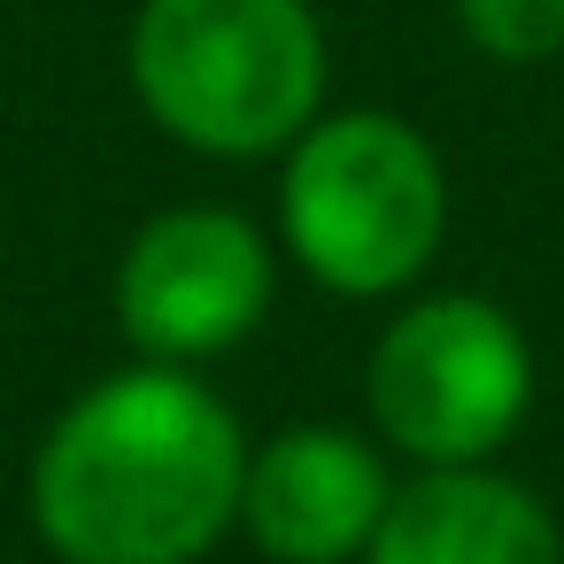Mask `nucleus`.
<instances>
[{
	"instance_id": "obj_1",
	"label": "nucleus",
	"mask_w": 564,
	"mask_h": 564,
	"mask_svg": "<svg viewBox=\"0 0 564 564\" xmlns=\"http://www.w3.org/2000/svg\"><path fill=\"white\" fill-rule=\"evenodd\" d=\"M248 425L186 364H124L32 448L24 510L55 564H202L240 533Z\"/></svg>"
},
{
	"instance_id": "obj_2",
	"label": "nucleus",
	"mask_w": 564,
	"mask_h": 564,
	"mask_svg": "<svg viewBox=\"0 0 564 564\" xmlns=\"http://www.w3.org/2000/svg\"><path fill=\"white\" fill-rule=\"evenodd\" d=\"M124 78L171 148L271 163L325 117L333 47L310 0H140Z\"/></svg>"
},
{
	"instance_id": "obj_3",
	"label": "nucleus",
	"mask_w": 564,
	"mask_h": 564,
	"mask_svg": "<svg viewBox=\"0 0 564 564\" xmlns=\"http://www.w3.org/2000/svg\"><path fill=\"white\" fill-rule=\"evenodd\" d=\"M448 240V163L402 109H325L279 155V248L340 302L410 294Z\"/></svg>"
},
{
	"instance_id": "obj_4",
	"label": "nucleus",
	"mask_w": 564,
	"mask_h": 564,
	"mask_svg": "<svg viewBox=\"0 0 564 564\" xmlns=\"http://www.w3.org/2000/svg\"><path fill=\"white\" fill-rule=\"evenodd\" d=\"M364 410L410 471L495 464L533 410V340L471 286L410 294L364 356Z\"/></svg>"
},
{
	"instance_id": "obj_5",
	"label": "nucleus",
	"mask_w": 564,
	"mask_h": 564,
	"mask_svg": "<svg viewBox=\"0 0 564 564\" xmlns=\"http://www.w3.org/2000/svg\"><path fill=\"white\" fill-rule=\"evenodd\" d=\"M271 302H279V248L232 202L155 209L124 240L117 279H109V310H117V333L132 340V356L186 364V371L256 340Z\"/></svg>"
},
{
	"instance_id": "obj_6",
	"label": "nucleus",
	"mask_w": 564,
	"mask_h": 564,
	"mask_svg": "<svg viewBox=\"0 0 564 564\" xmlns=\"http://www.w3.org/2000/svg\"><path fill=\"white\" fill-rule=\"evenodd\" d=\"M394 464L356 425H279L248 448L240 479V533L271 564H364L387 502Z\"/></svg>"
},
{
	"instance_id": "obj_7",
	"label": "nucleus",
	"mask_w": 564,
	"mask_h": 564,
	"mask_svg": "<svg viewBox=\"0 0 564 564\" xmlns=\"http://www.w3.org/2000/svg\"><path fill=\"white\" fill-rule=\"evenodd\" d=\"M364 564H564V525L502 464H448L394 487Z\"/></svg>"
},
{
	"instance_id": "obj_8",
	"label": "nucleus",
	"mask_w": 564,
	"mask_h": 564,
	"mask_svg": "<svg viewBox=\"0 0 564 564\" xmlns=\"http://www.w3.org/2000/svg\"><path fill=\"white\" fill-rule=\"evenodd\" d=\"M471 55L502 70H541L564 55V0H448Z\"/></svg>"
}]
</instances>
